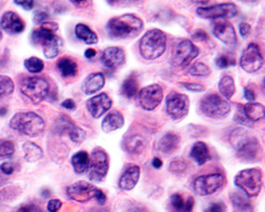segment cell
<instances>
[{"instance_id":"cell-1","label":"cell","mask_w":265,"mask_h":212,"mask_svg":"<svg viewBox=\"0 0 265 212\" xmlns=\"http://www.w3.org/2000/svg\"><path fill=\"white\" fill-rule=\"evenodd\" d=\"M106 29L107 33L113 39H132L140 34L143 21L134 14H124L111 18Z\"/></svg>"},{"instance_id":"cell-2","label":"cell","mask_w":265,"mask_h":212,"mask_svg":"<svg viewBox=\"0 0 265 212\" xmlns=\"http://www.w3.org/2000/svg\"><path fill=\"white\" fill-rule=\"evenodd\" d=\"M229 141L237 151L240 159L244 161L255 160L259 152V141L244 128H237L230 135Z\"/></svg>"},{"instance_id":"cell-3","label":"cell","mask_w":265,"mask_h":212,"mask_svg":"<svg viewBox=\"0 0 265 212\" xmlns=\"http://www.w3.org/2000/svg\"><path fill=\"white\" fill-rule=\"evenodd\" d=\"M167 48V35L159 29L150 30L142 36L139 42L141 57L148 61L158 59Z\"/></svg>"},{"instance_id":"cell-4","label":"cell","mask_w":265,"mask_h":212,"mask_svg":"<svg viewBox=\"0 0 265 212\" xmlns=\"http://www.w3.org/2000/svg\"><path fill=\"white\" fill-rule=\"evenodd\" d=\"M10 127L23 135L37 137L45 130V121L33 111L18 113L11 119Z\"/></svg>"},{"instance_id":"cell-5","label":"cell","mask_w":265,"mask_h":212,"mask_svg":"<svg viewBox=\"0 0 265 212\" xmlns=\"http://www.w3.org/2000/svg\"><path fill=\"white\" fill-rule=\"evenodd\" d=\"M235 184L245 192L246 195L255 197L261 192L263 186V173L258 168L243 170L236 176Z\"/></svg>"},{"instance_id":"cell-6","label":"cell","mask_w":265,"mask_h":212,"mask_svg":"<svg viewBox=\"0 0 265 212\" xmlns=\"http://www.w3.org/2000/svg\"><path fill=\"white\" fill-rule=\"evenodd\" d=\"M50 85L45 79L40 77H30L24 79L21 85L22 95L33 104H40L48 96Z\"/></svg>"},{"instance_id":"cell-7","label":"cell","mask_w":265,"mask_h":212,"mask_svg":"<svg viewBox=\"0 0 265 212\" xmlns=\"http://www.w3.org/2000/svg\"><path fill=\"white\" fill-rule=\"evenodd\" d=\"M200 108L207 117L220 119V118H224L230 113L231 105L226 99L217 95V93H210L201 100Z\"/></svg>"},{"instance_id":"cell-8","label":"cell","mask_w":265,"mask_h":212,"mask_svg":"<svg viewBox=\"0 0 265 212\" xmlns=\"http://www.w3.org/2000/svg\"><path fill=\"white\" fill-rule=\"evenodd\" d=\"M199 54V48L189 40H182L175 46L171 64L174 67H186Z\"/></svg>"},{"instance_id":"cell-9","label":"cell","mask_w":265,"mask_h":212,"mask_svg":"<svg viewBox=\"0 0 265 212\" xmlns=\"http://www.w3.org/2000/svg\"><path fill=\"white\" fill-rule=\"evenodd\" d=\"M109 156L103 148L93 149L89 163V178L93 183H100L109 173Z\"/></svg>"},{"instance_id":"cell-10","label":"cell","mask_w":265,"mask_h":212,"mask_svg":"<svg viewBox=\"0 0 265 212\" xmlns=\"http://www.w3.org/2000/svg\"><path fill=\"white\" fill-rule=\"evenodd\" d=\"M225 183V176L221 173L207 174L194 179L193 190L198 195L206 196L218 191Z\"/></svg>"},{"instance_id":"cell-11","label":"cell","mask_w":265,"mask_h":212,"mask_svg":"<svg viewBox=\"0 0 265 212\" xmlns=\"http://www.w3.org/2000/svg\"><path fill=\"white\" fill-rule=\"evenodd\" d=\"M197 13L205 20H226V18L228 20L238 14V8L235 3L227 2L209 7H199L197 10Z\"/></svg>"},{"instance_id":"cell-12","label":"cell","mask_w":265,"mask_h":212,"mask_svg":"<svg viewBox=\"0 0 265 212\" xmlns=\"http://www.w3.org/2000/svg\"><path fill=\"white\" fill-rule=\"evenodd\" d=\"M264 64L263 55L260 51V47L257 43H249L243 53L240 65L243 68V70L248 73H254L261 69Z\"/></svg>"},{"instance_id":"cell-13","label":"cell","mask_w":265,"mask_h":212,"mask_svg":"<svg viewBox=\"0 0 265 212\" xmlns=\"http://www.w3.org/2000/svg\"><path fill=\"white\" fill-rule=\"evenodd\" d=\"M190 101L186 95L178 92L170 93L167 98V113L174 120H178L187 116Z\"/></svg>"},{"instance_id":"cell-14","label":"cell","mask_w":265,"mask_h":212,"mask_svg":"<svg viewBox=\"0 0 265 212\" xmlns=\"http://www.w3.org/2000/svg\"><path fill=\"white\" fill-rule=\"evenodd\" d=\"M163 98V90L158 84H152L143 88L138 93L140 106L144 110H153L158 106Z\"/></svg>"},{"instance_id":"cell-15","label":"cell","mask_w":265,"mask_h":212,"mask_svg":"<svg viewBox=\"0 0 265 212\" xmlns=\"http://www.w3.org/2000/svg\"><path fill=\"white\" fill-rule=\"evenodd\" d=\"M98 188L87 182H78L69 186L67 188V195L72 201L79 203H86L96 197Z\"/></svg>"},{"instance_id":"cell-16","label":"cell","mask_w":265,"mask_h":212,"mask_svg":"<svg viewBox=\"0 0 265 212\" xmlns=\"http://www.w3.org/2000/svg\"><path fill=\"white\" fill-rule=\"evenodd\" d=\"M212 33L227 46L237 43L236 30L232 24L226 20H216L212 22Z\"/></svg>"},{"instance_id":"cell-17","label":"cell","mask_w":265,"mask_h":212,"mask_svg":"<svg viewBox=\"0 0 265 212\" xmlns=\"http://www.w3.org/2000/svg\"><path fill=\"white\" fill-rule=\"evenodd\" d=\"M111 105V99L105 92L94 96L87 101V108L94 119H98L101 116H103L107 110L110 109Z\"/></svg>"},{"instance_id":"cell-18","label":"cell","mask_w":265,"mask_h":212,"mask_svg":"<svg viewBox=\"0 0 265 212\" xmlns=\"http://www.w3.org/2000/svg\"><path fill=\"white\" fill-rule=\"evenodd\" d=\"M101 61L105 67L110 69H116L124 64L125 62V52L120 47H109L104 49L101 55Z\"/></svg>"},{"instance_id":"cell-19","label":"cell","mask_w":265,"mask_h":212,"mask_svg":"<svg viewBox=\"0 0 265 212\" xmlns=\"http://www.w3.org/2000/svg\"><path fill=\"white\" fill-rule=\"evenodd\" d=\"M0 29L11 35L20 34L24 30V22L14 12H7L0 21Z\"/></svg>"},{"instance_id":"cell-20","label":"cell","mask_w":265,"mask_h":212,"mask_svg":"<svg viewBox=\"0 0 265 212\" xmlns=\"http://www.w3.org/2000/svg\"><path fill=\"white\" fill-rule=\"evenodd\" d=\"M195 199L193 196H185L181 193H174L169 201V210L171 212H192Z\"/></svg>"},{"instance_id":"cell-21","label":"cell","mask_w":265,"mask_h":212,"mask_svg":"<svg viewBox=\"0 0 265 212\" xmlns=\"http://www.w3.org/2000/svg\"><path fill=\"white\" fill-rule=\"evenodd\" d=\"M59 30V24L52 22V21H47L42 23L41 28L36 29L32 33V42L36 45L43 46L48 40L51 39L54 36L56 31Z\"/></svg>"},{"instance_id":"cell-22","label":"cell","mask_w":265,"mask_h":212,"mask_svg":"<svg viewBox=\"0 0 265 212\" xmlns=\"http://www.w3.org/2000/svg\"><path fill=\"white\" fill-rule=\"evenodd\" d=\"M180 143V137L178 134L169 132L163 135L157 142V149L162 154L170 155L172 154L175 149H177Z\"/></svg>"},{"instance_id":"cell-23","label":"cell","mask_w":265,"mask_h":212,"mask_svg":"<svg viewBox=\"0 0 265 212\" xmlns=\"http://www.w3.org/2000/svg\"><path fill=\"white\" fill-rule=\"evenodd\" d=\"M140 177V168L138 166H132L129 169H126L122 174V176L119 179L120 189L130 191L136 187L138 180Z\"/></svg>"},{"instance_id":"cell-24","label":"cell","mask_w":265,"mask_h":212,"mask_svg":"<svg viewBox=\"0 0 265 212\" xmlns=\"http://www.w3.org/2000/svg\"><path fill=\"white\" fill-rule=\"evenodd\" d=\"M105 85V77L103 73L96 72L91 73L86 78L84 81L83 86H82V90L85 95H91V93L98 92L101 90Z\"/></svg>"},{"instance_id":"cell-25","label":"cell","mask_w":265,"mask_h":212,"mask_svg":"<svg viewBox=\"0 0 265 212\" xmlns=\"http://www.w3.org/2000/svg\"><path fill=\"white\" fill-rule=\"evenodd\" d=\"M147 147V140L141 135H131L124 139V148L131 154H140Z\"/></svg>"},{"instance_id":"cell-26","label":"cell","mask_w":265,"mask_h":212,"mask_svg":"<svg viewBox=\"0 0 265 212\" xmlns=\"http://www.w3.org/2000/svg\"><path fill=\"white\" fill-rule=\"evenodd\" d=\"M124 126V117L118 110L110 111L102 121V129L105 133H110L112 130L121 128Z\"/></svg>"},{"instance_id":"cell-27","label":"cell","mask_w":265,"mask_h":212,"mask_svg":"<svg viewBox=\"0 0 265 212\" xmlns=\"http://www.w3.org/2000/svg\"><path fill=\"white\" fill-rule=\"evenodd\" d=\"M190 156H191V158H193L195 163L199 166L205 165L207 161L211 158L209 148H208L205 142H201V141L194 143L191 148Z\"/></svg>"},{"instance_id":"cell-28","label":"cell","mask_w":265,"mask_h":212,"mask_svg":"<svg viewBox=\"0 0 265 212\" xmlns=\"http://www.w3.org/2000/svg\"><path fill=\"white\" fill-rule=\"evenodd\" d=\"M89 163L90 157L86 152L81 151L72 156L71 164L73 170L77 174H84L89 170Z\"/></svg>"},{"instance_id":"cell-29","label":"cell","mask_w":265,"mask_h":212,"mask_svg":"<svg viewBox=\"0 0 265 212\" xmlns=\"http://www.w3.org/2000/svg\"><path fill=\"white\" fill-rule=\"evenodd\" d=\"M243 111L245 116L248 118L251 122L259 121L264 119L265 109L264 106L260 103H247L243 106Z\"/></svg>"},{"instance_id":"cell-30","label":"cell","mask_w":265,"mask_h":212,"mask_svg":"<svg viewBox=\"0 0 265 212\" xmlns=\"http://www.w3.org/2000/svg\"><path fill=\"white\" fill-rule=\"evenodd\" d=\"M63 46V41L60 36H52L43 45L44 54L47 59H54L58 57Z\"/></svg>"},{"instance_id":"cell-31","label":"cell","mask_w":265,"mask_h":212,"mask_svg":"<svg viewBox=\"0 0 265 212\" xmlns=\"http://www.w3.org/2000/svg\"><path fill=\"white\" fill-rule=\"evenodd\" d=\"M74 31L79 39L88 43V45H94V43H97L99 41L96 32L92 31L88 26H86L85 23H78L77 26H75Z\"/></svg>"},{"instance_id":"cell-32","label":"cell","mask_w":265,"mask_h":212,"mask_svg":"<svg viewBox=\"0 0 265 212\" xmlns=\"http://www.w3.org/2000/svg\"><path fill=\"white\" fill-rule=\"evenodd\" d=\"M58 69L64 78H71L75 77L78 73V64L77 62L69 59V58H62L58 62Z\"/></svg>"},{"instance_id":"cell-33","label":"cell","mask_w":265,"mask_h":212,"mask_svg":"<svg viewBox=\"0 0 265 212\" xmlns=\"http://www.w3.org/2000/svg\"><path fill=\"white\" fill-rule=\"evenodd\" d=\"M230 201L233 206L235 212H252V207L247 197L238 192H233L230 194Z\"/></svg>"},{"instance_id":"cell-34","label":"cell","mask_w":265,"mask_h":212,"mask_svg":"<svg viewBox=\"0 0 265 212\" xmlns=\"http://www.w3.org/2000/svg\"><path fill=\"white\" fill-rule=\"evenodd\" d=\"M219 90L222 96L226 99H231L236 92L235 80L230 76H225L219 82Z\"/></svg>"},{"instance_id":"cell-35","label":"cell","mask_w":265,"mask_h":212,"mask_svg":"<svg viewBox=\"0 0 265 212\" xmlns=\"http://www.w3.org/2000/svg\"><path fill=\"white\" fill-rule=\"evenodd\" d=\"M22 149L24 153V158L30 161V163H34V161L40 160L43 157V149L33 142L28 141L23 143Z\"/></svg>"},{"instance_id":"cell-36","label":"cell","mask_w":265,"mask_h":212,"mask_svg":"<svg viewBox=\"0 0 265 212\" xmlns=\"http://www.w3.org/2000/svg\"><path fill=\"white\" fill-rule=\"evenodd\" d=\"M138 87H139V84H138L137 79L132 76L129 77L122 84L121 87L122 95L128 99L135 98L138 93Z\"/></svg>"},{"instance_id":"cell-37","label":"cell","mask_w":265,"mask_h":212,"mask_svg":"<svg viewBox=\"0 0 265 212\" xmlns=\"http://www.w3.org/2000/svg\"><path fill=\"white\" fill-rule=\"evenodd\" d=\"M14 91V83L11 78L0 76V99L10 97Z\"/></svg>"},{"instance_id":"cell-38","label":"cell","mask_w":265,"mask_h":212,"mask_svg":"<svg viewBox=\"0 0 265 212\" xmlns=\"http://www.w3.org/2000/svg\"><path fill=\"white\" fill-rule=\"evenodd\" d=\"M23 65H24V68H26V69L31 73H39L43 71L44 67H45L44 62L36 57L27 59L26 61H24Z\"/></svg>"},{"instance_id":"cell-39","label":"cell","mask_w":265,"mask_h":212,"mask_svg":"<svg viewBox=\"0 0 265 212\" xmlns=\"http://www.w3.org/2000/svg\"><path fill=\"white\" fill-rule=\"evenodd\" d=\"M189 73L194 77H208L210 76L211 70L210 68L204 63H195L191 66L190 69H189Z\"/></svg>"},{"instance_id":"cell-40","label":"cell","mask_w":265,"mask_h":212,"mask_svg":"<svg viewBox=\"0 0 265 212\" xmlns=\"http://www.w3.org/2000/svg\"><path fill=\"white\" fill-rule=\"evenodd\" d=\"M14 152H15L14 142L8 140L0 143V158L11 157V156L14 154Z\"/></svg>"},{"instance_id":"cell-41","label":"cell","mask_w":265,"mask_h":212,"mask_svg":"<svg viewBox=\"0 0 265 212\" xmlns=\"http://www.w3.org/2000/svg\"><path fill=\"white\" fill-rule=\"evenodd\" d=\"M70 139L75 143H82L86 139V132L78 127L73 126L68 132Z\"/></svg>"},{"instance_id":"cell-42","label":"cell","mask_w":265,"mask_h":212,"mask_svg":"<svg viewBox=\"0 0 265 212\" xmlns=\"http://www.w3.org/2000/svg\"><path fill=\"white\" fill-rule=\"evenodd\" d=\"M169 171L175 174V175H180L187 171V164L184 160L175 159L169 166Z\"/></svg>"},{"instance_id":"cell-43","label":"cell","mask_w":265,"mask_h":212,"mask_svg":"<svg viewBox=\"0 0 265 212\" xmlns=\"http://www.w3.org/2000/svg\"><path fill=\"white\" fill-rule=\"evenodd\" d=\"M235 121H237L238 123H240L241 126H244V127H251L252 126H254V122H251L248 118L245 116L244 111H243V107H242V109H239L238 113L235 115Z\"/></svg>"},{"instance_id":"cell-44","label":"cell","mask_w":265,"mask_h":212,"mask_svg":"<svg viewBox=\"0 0 265 212\" xmlns=\"http://www.w3.org/2000/svg\"><path fill=\"white\" fill-rule=\"evenodd\" d=\"M180 86L185 87L186 89L190 90V91H194V92H201L206 90V87L201 84L199 83H190V82H180L179 83Z\"/></svg>"},{"instance_id":"cell-45","label":"cell","mask_w":265,"mask_h":212,"mask_svg":"<svg viewBox=\"0 0 265 212\" xmlns=\"http://www.w3.org/2000/svg\"><path fill=\"white\" fill-rule=\"evenodd\" d=\"M204 212H226V205L223 202L211 203Z\"/></svg>"},{"instance_id":"cell-46","label":"cell","mask_w":265,"mask_h":212,"mask_svg":"<svg viewBox=\"0 0 265 212\" xmlns=\"http://www.w3.org/2000/svg\"><path fill=\"white\" fill-rule=\"evenodd\" d=\"M217 66L220 68V69H225V68L228 67L231 63L230 60L228 57H226V55H221L216 61Z\"/></svg>"},{"instance_id":"cell-47","label":"cell","mask_w":265,"mask_h":212,"mask_svg":"<svg viewBox=\"0 0 265 212\" xmlns=\"http://www.w3.org/2000/svg\"><path fill=\"white\" fill-rule=\"evenodd\" d=\"M33 20H34V22H35V23H44V22H47V21L49 20V14L47 13V12H45V11L37 12V13H35Z\"/></svg>"},{"instance_id":"cell-48","label":"cell","mask_w":265,"mask_h":212,"mask_svg":"<svg viewBox=\"0 0 265 212\" xmlns=\"http://www.w3.org/2000/svg\"><path fill=\"white\" fill-rule=\"evenodd\" d=\"M62 201L60 199H51L48 203V211L49 212H58L62 207Z\"/></svg>"},{"instance_id":"cell-49","label":"cell","mask_w":265,"mask_h":212,"mask_svg":"<svg viewBox=\"0 0 265 212\" xmlns=\"http://www.w3.org/2000/svg\"><path fill=\"white\" fill-rule=\"evenodd\" d=\"M16 212H43L40 207H37L34 204H29V205H24L22 207H21Z\"/></svg>"},{"instance_id":"cell-50","label":"cell","mask_w":265,"mask_h":212,"mask_svg":"<svg viewBox=\"0 0 265 212\" xmlns=\"http://www.w3.org/2000/svg\"><path fill=\"white\" fill-rule=\"evenodd\" d=\"M239 29H240V33H241V35L244 37V39H247L251 31L250 24L247 22H242V23H240Z\"/></svg>"},{"instance_id":"cell-51","label":"cell","mask_w":265,"mask_h":212,"mask_svg":"<svg viewBox=\"0 0 265 212\" xmlns=\"http://www.w3.org/2000/svg\"><path fill=\"white\" fill-rule=\"evenodd\" d=\"M0 170H1L2 173L7 174V175H10L14 172V165L10 163V161H5V163L0 165Z\"/></svg>"},{"instance_id":"cell-52","label":"cell","mask_w":265,"mask_h":212,"mask_svg":"<svg viewBox=\"0 0 265 212\" xmlns=\"http://www.w3.org/2000/svg\"><path fill=\"white\" fill-rule=\"evenodd\" d=\"M244 97L247 101H249V103H252V102H255V100H256V93L250 88V87H245Z\"/></svg>"},{"instance_id":"cell-53","label":"cell","mask_w":265,"mask_h":212,"mask_svg":"<svg viewBox=\"0 0 265 212\" xmlns=\"http://www.w3.org/2000/svg\"><path fill=\"white\" fill-rule=\"evenodd\" d=\"M193 37H194L195 40L201 41V42L209 40V36H208V34L205 32L204 30H198L197 32H195V33L193 34Z\"/></svg>"},{"instance_id":"cell-54","label":"cell","mask_w":265,"mask_h":212,"mask_svg":"<svg viewBox=\"0 0 265 212\" xmlns=\"http://www.w3.org/2000/svg\"><path fill=\"white\" fill-rule=\"evenodd\" d=\"M62 106L66 109L73 110V109H75V107H77V104H75V102L73 101L72 99H67V100H65L64 102L62 103Z\"/></svg>"},{"instance_id":"cell-55","label":"cell","mask_w":265,"mask_h":212,"mask_svg":"<svg viewBox=\"0 0 265 212\" xmlns=\"http://www.w3.org/2000/svg\"><path fill=\"white\" fill-rule=\"evenodd\" d=\"M94 199L100 204V205H104L105 202H106V195L105 193L102 191V190H98L97 194H96V197H94Z\"/></svg>"},{"instance_id":"cell-56","label":"cell","mask_w":265,"mask_h":212,"mask_svg":"<svg viewBox=\"0 0 265 212\" xmlns=\"http://www.w3.org/2000/svg\"><path fill=\"white\" fill-rule=\"evenodd\" d=\"M15 4L21 5L24 10H31L34 7V2L33 1H15Z\"/></svg>"},{"instance_id":"cell-57","label":"cell","mask_w":265,"mask_h":212,"mask_svg":"<svg viewBox=\"0 0 265 212\" xmlns=\"http://www.w3.org/2000/svg\"><path fill=\"white\" fill-rule=\"evenodd\" d=\"M152 165H153V167L155 168V169H159V168L162 167V161H161L160 158L155 157L153 159V161H152Z\"/></svg>"},{"instance_id":"cell-58","label":"cell","mask_w":265,"mask_h":212,"mask_svg":"<svg viewBox=\"0 0 265 212\" xmlns=\"http://www.w3.org/2000/svg\"><path fill=\"white\" fill-rule=\"evenodd\" d=\"M96 53L97 52H96V50H94V49H87L85 51V58L91 59V58L94 57V55H96Z\"/></svg>"},{"instance_id":"cell-59","label":"cell","mask_w":265,"mask_h":212,"mask_svg":"<svg viewBox=\"0 0 265 212\" xmlns=\"http://www.w3.org/2000/svg\"><path fill=\"white\" fill-rule=\"evenodd\" d=\"M85 212H110V209L109 208H104V207H101V208H91L89 210H86Z\"/></svg>"},{"instance_id":"cell-60","label":"cell","mask_w":265,"mask_h":212,"mask_svg":"<svg viewBox=\"0 0 265 212\" xmlns=\"http://www.w3.org/2000/svg\"><path fill=\"white\" fill-rule=\"evenodd\" d=\"M5 183H7V179H5L2 175H0V187L3 186Z\"/></svg>"},{"instance_id":"cell-61","label":"cell","mask_w":265,"mask_h":212,"mask_svg":"<svg viewBox=\"0 0 265 212\" xmlns=\"http://www.w3.org/2000/svg\"><path fill=\"white\" fill-rule=\"evenodd\" d=\"M7 113H8L7 108H0V116H1V117H3L4 115H7Z\"/></svg>"},{"instance_id":"cell-62","label":"cell","mask_w":265,"mask_h":212,"mask_svg":"<svg viewBox=\"0 0 265 212\" xmlns=\"http://www.w3.org/2000/svg\"><path fill=\"white\" fill-rule=\"evenodd\" d=\"M1 40H2V31H1V29H0V41Z\"/></svg>"}]
</instances>
